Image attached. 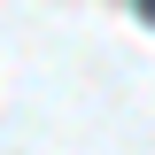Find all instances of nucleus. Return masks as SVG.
Returning <instances> with one entry per match:
<instances>
[{
  "instance_id": "obj_1",
  "label": "nucleus",
  "mask_w": 155,
  "mask_h": 155,
  "mask_svg": "<svg viewBox=\"0 0 155 155\" xmlns=\"http://www.w3.org/2000/svg\"><path fill=\"white\" fill-rule=\"evenodd\" d=\"M140 8H147V23H155V0H140Z\"/></svg>"
}]
</instances>
